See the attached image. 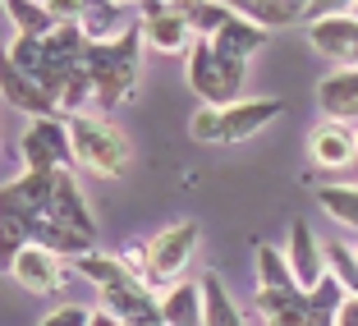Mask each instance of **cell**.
<instances>
[{"label": "cell", "instance_id": "cell-23", "mask_svg": "<svg viewBox=\"0 0 358 326\" xmlns=\"http://www.w3.org/2000/svg\"><path fill=\"white\" fill-rule=\"evenodd\" d=\"M317 207L327 211L336 225L358 230V184H322L317 189Z\"/></svg>", "mask_w": 358, "mask_h": 326}, {"label": "cell", "instance_id": "cell-26", "mask_svg": "<svg viewBox=\"0 0 358 326\" xmlns=\"http://www.w3.org/2000/svg\"><path fill=\"white\" fill-rule=\"evenodd\" d=\"M327 271L336 281H345L349 295H358V248H349L345 239H331L327 243Z\"/></svg>", "mask_w": 358, "mask_h": 326}, {"label": "cell", "instance_id": "cell-5", "mask_svg": "<svg viewBox=\"0 0 358 326\" xmlns=\"http://www.w3.org/2000/svg\"><path fill=\"white\" fill-rule=\"evenodd\" d=\"M198 243H202L198 221H170V225H161V230L143 243V248H148V285H152V290H170L179 276L189 271Z\"/></svg>", "mask_w": 358, "mask_h": 326}, {"label": "cell", "instance_id": "cell-35", "mask_svg": "<svg viewBox=\"0 0 358 326\" xmlns=\"http://www.w3.org/2000/svg\"><path fill=\"white\" fill-rule=\"evenodd\" d=\"M166 5H193V0H166Z\"/></svg>", "mask_w": 358, "mask_h": 326}, {"label": "cell", "instance_id": "cell-6", "mask_svg": "<svg viewBox=\"0 0 358 326\" xmlns=\"http://www.w3.org/2000/svg\"><path fill=\"white\" fill-rule=\"evenodd\" d=\"M19 161H23V170H69V166H78L74 138H69V120L64 115L28 120V129H23V138H19Z\"/></svg>", "mask_w": 358, "mask_h": 326}, {"label": "cell", "instance_id": "cell-15", "mask_svg": "<svg viewBox=\"0 0 358 326\" xmlns=\"http://www.w3.org/2000/svg\"><path fill=\"white\" fill-rule=\"evenodd\" d=\"M253 313L262 326H308V290H262L257 285Z\"/></svg>", "mask_w": 358, "mask_h": 326}, {"label": "cell", "instance_id": "cell-32", "mask_svg": "<svg viewBox=\"0 0 358 326\" xmlns=\"http://www.w3.org/2000/svg\"><path fill=\"white\" fill-rule=\"evenodd\" d=\"M87 326H129V322H124V317L115 313V308L96 304V308H92V317H87Z\"/></svg>", "mask_w": 358, "mask_h": 326}, {"label": "cell", "instance_id": "cell-17", "mask_svg": "<svg viewBox=\"0 0 358 326\" xmlns=\"http://www.w3.org/2000/svg\"><path fill=\"white\" fill-rule=\"evenodd\" d=\"M23 221V216H19ZM28 225V239L37 243V248H51L55 257H69V262H78V257H87L92 253V239L78 230H69V225L51 221V216H37V221H23Z\"/></svg>", "mask_w": 358, "mask_h": 326}, {"label": "cell", "instance_id": "cell-3", "mask_svg": "<svg viewBox=\"0 0 358 326\" xmlns=\"http://www.w3.org/2000/svg\"><path fill=\"white\" fill-rule=\"evenodd\" d=\"M69 138H74V157L83 170L101 179H120L129 166H134V148H129L124 129H115L106 115H69Z\"/></svg>", "mask_w": 358, "mask_h": 326}, {"label": "cell", "instance_id": "cell-29", "mask_svg": "<svg viewBox=\"0 0 358 326\" xmlns=\"http://www.w3.org/2000/svg\"><path fill=\"white\" fill-rule=\"evenodd\" d=\"M87 317H92V308L60 304V308H51V313H46V317H42L37 326H87Z\"/></svg>", "mask_w": 358, "mask_h": 326}, {"label": "cell", "instance_id": "cell-25", "mask_svg": "<svg viewBox=\"0 0 358 326\" xmlns=\"http://www.w3.org/2000/svg\"><path fill=\"white\" fill-rule=\"evenodd\" d=\"M74 267H78V276H83L92 290H106V285L120 281V276H134L124 262H120V253H96V248L87 253V257H78Z\"/></svg>", "mask_w": 358, "mask_h": 326}, {"label": "cell", "instance_id": "cell-9", "mask_svg": "<svg viewBox=\"0 0 358 326\" xmlns=\"http://www.w3.org/2000/svg\"><path fill=\"white\" fill-rule=\"evenodd\" d=\"M308 46L336 64H358V19L349 10L308 19Z\"/></svg>", "mask_w": 358, "mask_h": 326}, {"label": "cell", "instance_id": "cell-34", "mask_svg": "<svg viewBox=\"0 0 358 326\" xmlns=\"http://www.w3.org/2000/svg\"><path fill=\"white\" fill-rule=\"evenodd\" d=\"M248 5H253V0H230V10H234V14H243Z\"/></svg>", "mask_w": 358, "mask_h": 326}, {"label": "cell", "instance_id": "cell-33", "mask_svg": "<svg viewBox=\"0 0 358 326\" xmlns=\"http://www.w3.org/2000/svg\"><path fill=\"white\" fill-rule=\"evenodd\" d=\"M336 326H358V295H349L336 313Z\"/></svg>", "mask_w": 358, "mask_h": 326}, {"label": "cell", "instance_id": "cell-16", "mask_svg": "<svg viewBox=\"0 0 358 326\" xmlns=\"http://www.w3.org/2000/svg\"><path fill=\"white\" fill-rule=\"evenodd\" d=\"M266 42H271V32H266L262 23H253L248 14H230V23L211 37V46H216V51L230 55V60H239V64H248Z\"/></svg>", "mask_w": 358, "mask_h": 326}, {"label": "cell", "instance_id": "cell-2", "mask_svg": "<svg viewBox=\"0 0 358 326\" xmlns=\"http://www.w3.org/2000/svg\"><path fill=\"white\" fill-rule=\"evenodd\" d=\"M280 111H285L280 97H239L230 106H198L189 120V138L202 148H230V143L253 138L271 120H280Z\"/></svg>", "mask_w": 358, "mask_h": 326}, {"label": "cell", "instance_id": "cell-31", "mask_svg": "<svg viewBox=\"0 0 358 326\" xmlns=\"http://www.w3.org/2000/svg\"><path fill=\"white\" fill-rule=\"evenodd\" d=\"M354 0H308V19H322V14H345Z\"/></svg>", "mask_w": 358, "mask_h": 326}, {"label": "cell", "instance_id": "cell-10", "mask_svg": "<svg viewBox=\"0 0 358 326\" xmlns=\"http://www.w3.org/2000/svg\"><path fill=\"white\" fill-rule=\"evenodd\" d=\"M138 28H143V42H148L152 51H161V55H189V46L198 42L193 23L184 19V10H175V5H161V10H152V14H138Z\"/></svg>", "mask_w": 358, "mask_h": 326}, {"label": "cell", "instance_id": "cell-37", "mask_svg": "<svg viewBox=\"0 0 358 326\" xmlns=\"http://www.w3.org/2000/svg\"><path fill=\"white\" fill-rule=\"evenodd\" d=\"M354 175H358V161H354Z\"/></svg>", "mask_w": 358, "mask_h": 326}, {"label": "cell", "instance_id": "cell-27", "mask_svg": "<svg viewBox=\"0 0 358 326\" xmlns=\"http://www.w3.org/2000/svg\"><path fill=\"white\" fill-rule=\"evenodd\" d=\"M42 42L46 37H23V32H14L10 51H5V64L23 69V74H37V64H42Z\"/></svg>", "mask_w": 358, "mask_h": 326}, {"label": "cell", "instance_id": "cell-7", "mask_svg": "<svg viewBox=\"0 0 358 326\" xmlns=\"http://www.w3.org/2000/svg\"><path fill=\"white\" fill-rule=\"evenodd\" d=\"M308 161L317 170H354L358 161V129L340 120H322L308 134Z\"/></svg>", "mask_w": 358, "mask_h": 326}, {"label": "cell", "instance_id": "cell-30", "mask_svg": "<svg viewBox=\"0 0 358 326\" xmlns=\"http://www.w3.org/2000/svg\"><path fill=\"white\" fill-rule=\"evenodd\" d=\"M55 14V23H83V10H87V0H46Z\"/></svg>", "mask_w": 358, "mask_h": 326}, {"label": "cell", "instance_id": "cell-4", "mask_svg": "<svg viewBox=\"0 0 358 326\" xmlns=\"http://www.w3.org/2000/svg\"><path fill=\"white\" fill-rule=\"evenodd\" d=\"M243 74H248V69H243L239 60H230V55L216 51L211 37H198V42L189 46V55H184V78H189V87L198 92L202 106H230V101H239Z\"/></svg>", "mask_w": 358, "mask_h": 326}, {"label": "cell", "instance_id": "cell-28", "mask_svg": "<svg viewBox=\"0 0 358 326\" xmlns=\"http://www.w3.org/2000/svg\"><path fill=\"white\" fill-rule=\"evenodd\" d=\"M349 299V290H345V281H336V276H322V281L313 285V290H308V304L313 308H327V313H340V304H345Z\"/></svg>", "mask_w": 358, "mask_h": 326}, {"label": "cell", "instance_id": "cell-12", "mask_svg": "<svg viewBox=\"0 0 358 326\" xmlns=\"http://www.w3.org/2000/svg\"><path fill=\"white\" fill-rule=\"evenodd\" d=\"M285 253H289V267H294L299 290H313V285L327 276V243L313 234V225H308L303 216L289 221V243H285Z\"/></svg>", "mask_w": 358, "mask_h": 326}, {"label": "cell", "instance_id": "cell-36", "mask_svg": "<svg viewBox=\"0 0 358 326\" xmlns=\"http://www.w3.org/2000/svg\"><path fill=\"white\" fill-rule=\"evenodd\" d=\"M349 14H354V19H358V0H354V5H349Z\"/></svg>", "mask_w": 358, "mask_h": 326}, {"label": "cell", "instance_id": "cell-20", "mask_svg": "<svg viewBox=\"0 0 358 326\" xmlns=\"http://www.w3.org/2000/svg\"><path fill=\"white\" fill-rule=\"evenodd\" d=\"M202 326H243V308L216 271L202 276Z\"/></svg>", "mask_w": 358, "mask_h": 326}, {"label": "cell", "instance_id": "cell-13", "mask_svg": "<svg viewBox=\"0 0 358 326\" xmlns=\"http://www.w3.org/2000/svg\"><path fill=\"white\" fill-rule=\"evenodd\" d=\"M0 92H5V106H14V111H23L28 120L60 115V101H55V97L46 92V87L37 83L32 74H23V69H14V64H5V69H0Z\"/></svg>", "mask_w": 358, "mask_h": 326}, {"label": "cell", "instance_id": "cell-22", "mask_svg": "<svg viewBox=\"0 0 358 326\" xmlns=\"http://www.w3.org/2000/svg\"><path fill=\"white\" fill-rule=\"evenodd\" d=\"M5 14H10L14 32H23V37H51L55 32V14L46 0H5Z\"/></svg>", "mask_w": 358, "mask_h": 326}, {"label": "cell", "instance_id": "cell-21", "mask_svg": "<svg viewBox=\"0 0 358 326\" xmlns=\"http://www.w3.org/2000/svg\"><path fill=\"white\" fill-rule=\"evenodd\" d=\"M253 271L262 290H299L294 281V267H289V253L271 248V243H257L253 248Z\"/></svg>", "mask_w": 358, "mask_h": 326}, {"label": "cell", "instance_id": "cell-24", "mask_svg": "<svg viewBox=\"0 0 358 326\" xmlns=\"http://www.w3.org/2000/svg\"><path fill=\"white\" fill-rule=\"evenodd\" d=\"M175 10H184V19L193 23V32L198 37H216V32L230 23V0H193V5H175Z\"/></svg>", "mask_w": 358, "mask_h": 326}, {"label": "cell", "instance_id": "cell-11", "mask_svg": "<svg viewBox=\"0 0 358 326\" xmlns=\"http://www.w3.org/2000/svg\"><path fill=\"white\" fill-rule=\"evenodd\" d=\"M317 111L322 120L358 125V64H340L317 83Z\"/></svg>", "mask_w": 358, "mask_h": 326}, {"label": "cell", "instance_id": "cell-8", "mask_svg": "<svg viewBox=\"0 0 358 326\" xmlns=\"http://www.w3.org/2000/svg\"><path fill=\"white\" fill-rule=\"evenodd\" d=\"M5 271H10L14 285L28 290V295H60L64 290V257H55L51 248H37V243L14 253V262L5 267Z\"/></svg>", "mask_w": 358, "mask_h": 326}, {"label": "cell", "instance_id": "cell-14", "mask_svg": "<svg viewBox=\"0 0 358 326\" xmlns=\"http://www.w3.org/2000/svg\"><path fill=\"white\" fill-rule=\"evenodd\" d=\"M51 221L69 225V230L87 234L96 239V216H92V202H87L83 184L74 179V170H60V184H55V198H51V211H46Z\"/></svg>", "mask_w": 358, "mask_h": 326}, {"label": "cell", "instance_id": "cell-18", "mask_svg": "<svg viewBox=\"0 0 358 326\" xmlns=\"http://www.w3.org/2000/svg\"><path fill=\"white\" fill-rule=\"evenodd\" d=\"M134 28L138 23L129 19V5H120V0H87V10H83L87 42H120Z\"/></svg>", "mask_w": 358, "mask_h": 326}, {"label": "cell", "instance_id": "cell-19", "mask_svg": "<svg viewBox=\"0 0 358 326\" xmlns=\"http://www.w3.org/2000/svg\"><path fill=\"white\" fill-rule=\"evenodd\" d=\"M161 317L166 326H202V281H175L161 290Z\"/></svg>", "mask_w": 358, "mask_h": 326}, {"label": "cell", "instance_id": "cell-1", "mask_svg": "<svg viewBox=\"0 0 358 326\" xmlns=\"http://www.w3.org/2000/svg\"><path fill=\"white\" fill-rule=\"evenodd\" d=\"M143 28L124 32L120 42H87V74H92V87H96V101L92 111H115L124 106L129 97L138 92V78H143Z\"/></svg>", "mask_w": 358, "mask_h": 326}]
</instances>
